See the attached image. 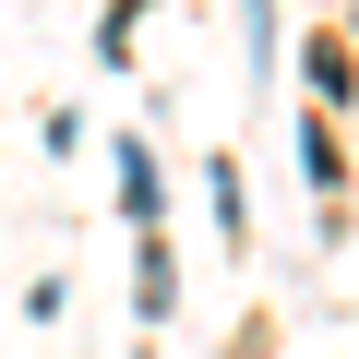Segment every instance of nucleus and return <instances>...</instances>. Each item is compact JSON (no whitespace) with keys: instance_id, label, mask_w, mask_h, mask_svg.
I'll return each instance as SVG.
<instances>
[{"instance_id":"obj_4","label":"nucleus","mask_w":359,"mask_h":359,"mask_svg":"<svg viewBox=\"0 0 359 359\" xmlns=\"http://www.w3.org/2000/svg\"><path fill=\"white\" fill-rule=\"evenodd\" d=\"M299 60H311V84H323V96H347V84H359V60H347V48H335V36H311V48H299Z\"/></svg>"},{"instance_id":"obj_1","label":"nucleus","mask_w":359,"mask_h":359,"mask_svg":"<svg viewBox=\"0 0 359 359\" xmlns=\"http://www.w3.org/2000/svg\"><path fill=\"white\" fill-rule=\"evenodd\" d=\"M120 204H132V228L156 240V204H168V192H156V156H144V144H120Z\"/></svg>"},{"instance_id":"obj_2","label":"nucleus","mask_w":359,"mask_h":359,"mask_svg":"<svg viewBox=\"0 0 359 359\" xmlns=\"http://www.w3.org/2000/svg\"><path fill=\"white\" fill-rule=\"evenodd\" d=\"M168 299H180V252L144 240V323H168Z\"/></svg>"},{"instance_id":"obj_3","label":"nucleus","mask_w":359,"mask_h":359,"mask_svg":"<svg viewBox=\"0 0 359 359\" xmlns=\"http://www.w3.org/2000/svg\"><path fill=\"white\" fill-rule=\"evenodd\" d=\"M299 168H311V192H347V168H335V132L299 120Z\"/></svg>"}]
</instances>
